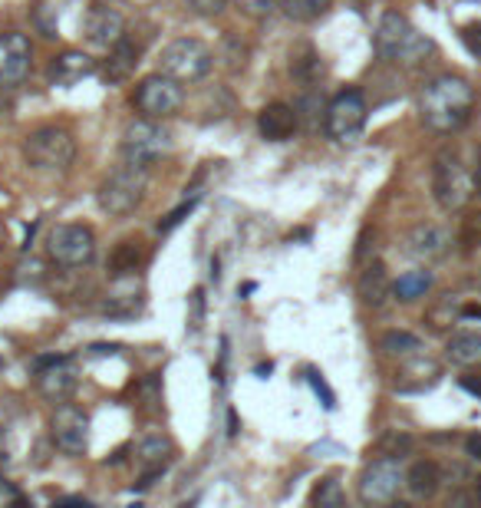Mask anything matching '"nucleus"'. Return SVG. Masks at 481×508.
Here are the masks:
<instances>
[{
  "label": "nucleus",
  "mask_w": 481,
  "mask_h": 508,
  "mask_svg": "<svg viewBox=\"0 0 481 508\" xmlns=\"http://www.w3.org/2000/svg\"><path fill=\"white\" fill-rule=\"evenodd\" d=\"M195 205H198V195H195V199H189V202H181V205L175 208V212H169V215H165L162 222H159V232L169 234L172 228H179V224L185 222V218H189L191 212H195Z\"/></svg>",
  "instance_id": "33"
},
{
  "label": "nucleus",
  "mask_w": 481,
  "mask_h": 508,
  "mask_svg": "<svg viewBox=\"0 0 481 508\" xmlns=\"http://www.w3.org/2000/svg\"><path fill=\"white\" fill-rule=\"evenodd\" d=\"M24 159L40 172H63L77 159V142L63 126H36L24 136Z\"/></svg>",
  "instance_id": "3"
},
{
  "label": "nucleus",
  "mask_w": 481,
  "mask_h": 508,
  "mask_svg": "<svg viewBox=\"0 0 481 508\" xmlns=\"http://www.w3.org/2000/svg\"><path fill=\"white\" fill-rule=\"evenodd\" d=\"M142 199H146V169H138V165H129V162L122 165V169H116L99 185V192H96L99 208L112 218L132 215L142 205Z\"/></svg>",
  "instance_id": "5"
},
{
  "label": "nucleus",
  "mask_w": 481,
  "mask_h": 508,
  "mask_svg": "<svg viewBox=\"0 0 481 508\" xmlns=\"http://www.w3.org/2000/svg\"><path fill=\"white\" fill-rule=\"evenodd\" d=\"M34 370H36V389L46 399H53V403H63L73 393V387H77V373L69 367V357H60V354L36 357Z\"/></svg>",
  "instance_id": "13"
},
{
  "label": "nucleus",
  "mask_w": 481,
  "mask_h": 508,
  "mask_svg": "<svg viewBox=\"0 0 481 508\" xmlns=\"http://www.w3.org/2000/svg\"><path fill=\"white\" fill-rule=\"evenodd\" d=\"M211 67H215V53L195 36H179L159 53V73L179 79V83H198L211 73Z\"/></svg>",
  "instance_id": "4"
},
{
  "label": "nucleus",
  "mask_w": 481,
  "mask_h": 508,
  "mask_svg": "<svg viewBox=\"0 0 481 508\" xmlns=\"http://www.w3.org/2000/svg\"><path fill=\"white\" fill-rule=\"evenodd\" d=\"M83 34H87V40L93 47L109 50L116 40L126 36V20H122L119 10L109 7V4H93V7L87 10V17H83Z\"/></svg>",
  "instance_id": "14"
},
{
  "label": "nucleus",
  "mask_w": 481,
  "mask_h": 508,
  "mask_svg": "<svg viewBox=\"0 0 481 508\" xmlns=\"http://www.w3.org/2000/svg\"><path fill=\"white\" fill-rule=\"evenodd\" d=\"M0 93H4V79H0Z\"/></svg>",
  "instance_id": "51"
},
{
  "label": "nucleus",
  "mask_w": 481,
  "mask_h": 508,
  "mask_svg": "<svg viewBox=\"0 0 481 508\" xmlns=\"http://www.w3.org/2000/svg\"><path fill=\"white\" fill-rule=\"evenodd\" d=\"M438 377H442V367L435 360H429V357L422 354L405 357V367L399 373V379H395V389L399 393H425V389L435 387Z\"/></svg>",
  "instance_id": "19"
},
{
  "label": "nucleus",
  "mask_w": 481,
  "mask_h": 508,
  "mask_svg": "<svg viewBox=\"0 0 481 508\" xmlns=\"http://www.w3.org/2000/svg\"><path fill=\"white\" fill-rule=\"evenodd\" d=\"M142 310V287L136 285V275L116 277V285L109 287L103 301L106 317H136Z\"/></svg>",
  "instance_id": "18"
},
{
  "label": "nucleus",
  "mask_w": 481,
  "mask_h": 508,
  "mask_svg": "<svg viewBox=\"0 0 481 508\" xmlns=\"http://www.w3.org/2000/svg\"><path fill=\"white\" fill-rule=\"evenodd\" d=\"M360 4H373V0H360Z\"/></svg>",
  "instance_id": "52"
},
{
  "label": "nucleus",
  "mask_w": 481,
  "mask_h": 508,
  "mask_svg": "<svg viewBox=\"0 0 481 508\" xmlns=\"http://www.w3.org/2000/svg\"><path fill=\"white\" fill-rule=\"evenodd\" d=\"M89 354L93 357H112V354H119V344H93L89 347Z\"/></svg>",
  "instance_id": "44"
},
{
  "label": "nucleus",
  "mask_w": 481,
  "mask_h": 508,
  "mask_svg": "<svg viewBox=\"0 0 481 508\" xmlns=\"http://www.w3.org/2000/svg\"><path fill=\"white\" fill-rule=\"evenodd\" d=\"M409 449H413V436H399V432H393V436L383 440V456H405Z\"/></svg>",
  "instance_id": "35"
},
{
  "label": "nucleus",
  "mask_w": 481,
  "mask_h": 508,
  "mask_svg": "<svg viewBox=\"0 0 481 508\" xmlns=\"http://www.w3.org/2000/svg\"><path fill=\"white\" fill-rule=\"evenodd\" d=\"M307 377H310V387H313V393H317V397L323 399V406H327V410H333V406H336V397H333V389L327 387V379H323V373L310 370Z\"/></svg>",
  "instance_id": "36"
},
{
  "label": "nucleus",
  "mask_w": 481,
  "mask_h": 508,
  "mask_svg": "<svg viewBox=\"0 0 481 508\" xmlns=\"http://www.w3.org/2000/svg\"><path fill=\"white\" fill-rule=\"evenodd\" d=\"M389 294H393V281H389L386 264H383V261H370L360 275V301L376 310L386 304Z\"/></svg>",
  "instance_id": "22"
},
{
  "label": "nucleus",
  "mask_w": 481,
  "mask_h": 508,
  "mask_svg": "<svg viewBox=\"0 0 481 508\" xmlns=\"http://www.w3.org/2000/svg\"><path fill=\"white\" fill-rule=\"evenodd\" d=\"M376 53L383 60L395 63V67H419L425 57L432 53V40L425 34H419L413 26V20L399 14V10H386L376 24Z\"/></svg>",
  "instance_id": "2"
},
{
  "label": "nucleus",
  "mask_w": 481,
  "mask_h": 508,
  "mask_svg": "<svg viewBox=\"0 0 481 508\" xmlns=\"http://www.w3.org/2000/svg\"><path fill=\"white\" fill-rule=\"evenodd\" d=\"M146 258V248L138 238H122L109 254V275L112 277H126V275H136V267L142 264Z\"/></svg>",
  "instance_id": "26"
},
{
  "label": "nucleus",
  "mask_w": 481,
  "mask_h": 508,
  "mask_svg": "<svg viewBox=\"0 0 481 508\" xmlns=\"http://www.w3.org/2000/svg\"><path fill=\"white\" fill-rule=\"evenodd\" d=\"M432 287V271L429 267H415V271H405V275H399V281L393 285V294L395 301H419V297H425Z\"/></svg>",
  "instance_id": "27"
},
{
  "label": "nucleus",
  "mask_w": 481,
  "mask_h": 508,
  "mask_svg": "<svg viewBox=\"0 0 481 508\" xmlns=\"http://www.w3.org/2000/svg\"><path fill=\"white\" fill-rule=\"evenodd\" d=\"M169 152H172V132L159 126V119H138L122 132V159L129 165L148 169Z\"/></svg>",
  "instance_id": "7"
},
{
  "label": "nucleus",
  "mask_w": 481,
  "mask_h": 508,
  "mask_svg": "<svg viewBox=\"0 0 481 508\" xmlns=\"http://www.w3.org/2000/svg\"><path fill=\"white\" fill-rule=\"evenodd\" d=\"M136 109L146 116V119H169L181 109L185 103V93H181V83L165 73H152L136 87V96H132Z\"/></svg>",
  "instance_id": "8"
},
{
  "label": "nucleus",
  "mask_w": 481,
  "mask_h": 508,
  "mask_svg": "<svg viewBox=\"0 0 481 508\" xmlns=\"http://www.w3.org/2000/svg\"><path fill=\"white\" fill-rule=\"evenodd\" d=\"M478 242H481V215L465 218V228H462V244H465V251H472Z\"/></svg>",
  "instance_id": "38"
},
{
  "label": "nucleus",
  "mask_w": 481,
  "mask_h": 508,
  "mask_svg": "<svg viewBox=\"0 0 481 508\" xmlns=\"http://www.w3.org/2000/svg\"><path fill=\"white\" fill-rule=\"evenodd\" d=\"M472 106H475L472 83L462 77H452V73L425 83L419 96L422 122H425L429 130L442 132V136L462 130L465 122H468V116H472Z\"/></svg>",
  "instance_id": "1"
},
{
  "label": "nucleus",
  "mask_w": 481,
  "mask_h": 508,
  "mask_svg": "<svg viewBox=\"0 0 481 508\" xmlns=\"http://www.w3.org/2000/svg\"><path fill=\"white\" fill-rule=\"evenodd\" d=\"M89 73H96V60L79 50L60 53V57H53V63H50L53 87H73V83H79V79H87Z\"/></svg>",
  "instance_id": "21"
},
{
  "label": "nucleus",
  "mask_w": 481,
  "mask_h": 508,
  "mask_svg": "<svg viewBox=\"0 0 481 508\" xmlns=\"http://www.w3.org/2000/svg\"><path fill=\"white\" fill-rule=\"evenodd\" d=\"M60 505H89L87 499H79V495H69V499H56Z\"/></svg>",
  "instance_id": "48"
},
{
  "label": "nucleus",
  "mask_w": 481,
  "mask_h": 508,
  "mask_svg": "<svg viewBox=\"0 0 481 508\" xmlns=\"http://www.w3.org/2000/svg\"><path fill=\"white\" fill-rule=\"evenodd\" d=\"M310 502L320 505V508H340L346 502V495H343V489H340L336 479H323L317 489L310 492Z\"/></svg>",
  "instance_id": "31"
},
{
  "label": "nucleus",
  "mask_w": 481,
  "mask_h": 508,
  "mask_svg": "<svg viewBox=\"0 0 481 508\" xmlns=\"http://www.w3.org/2000/svg\"><path fill=\"white\" fill-rule=\"evenodd\" d=\"M445 357L455 363V367H478L481 363V334H475V330H455V334L448 337Z\"/></svg>",
  "instance_id": "23"
},
{
  "label": "nucleus",
  "mask_w": 481,
  "mask_h": 508,
  "mask_svg": "<svg viewBox=\"0 0 481 508\" xmlns=\"http://www.w3.org/2000/svg\"><path fill=\"white\" fill-rule=\"evenodd\" d=\"M465 452H468L475 462H481V432H472V436L465 440Z\"/></svg>",
  "instance_id": "43"
},
{
  "label": "nucleus",
  "mask_w": 481,
  "mask_h": 508,
  "mask_svg": "<svg viewBox=\"0 0 481 508\" xmlns=\"http://www.w3.org/2000/svg\"><path fill=\"white\" fill-rule=\"evenodd\" d=\"M0 244H4V222H0Z\"/></svg>",
  "instance_id": "50"
},
{
  "label": "nucleus",
  "mask_w": 481,
  "mask_h": 508,
  "mask_svg": "<svg viewBox=\"0 0 481 508\" xmlns=\"http://www.w3.org/2000/svg\"><path fill=\"white\" fill-rule=\"evenodd\" d=\"M462 44L468 47V53H472V57H478V60H481V20L462 26Z\"/></svg>",
  "instance_id": "37"
},
{
  "label": "nucleus",
  "mask_w": 481,
  "mask_h": 508,
  "mask_svg": "<svg viewBox=\"0 0 481 508\" xmlns=\"http://www.w3.org/2000/svg\"><path fill=\"white\" fill-rule=\"evenodd\" d=\"M379 350L389 357H399V360H405V357H415L425 350V344H422V337L409 334V330H389V334L379 337Z\"/></svg>",
  "instance_id": "29"
},
{
  "label": "nucleus",
  "mask_w": 481,
  "mask_h": 508,
  "mask_svg": "<svg viewBox=\"0 0 481 508\" xmlns=\"http://www.w3.org/2000/svg\"><path fill=\"white\" fill-rule=\"evenodd\" d=\"M438 485H442V469H438L435 462H429V459L415 462L413 469L405 472V489L413 492L415 499H432L438 492Z\"/></svg>",
  "instance_id": "24"
},
{
  "label": "nucleus",
  "mask_w": 481,
  "mask_h": 508,
  "mask_svg": "<svg viewBox=\"0 0 481 508\" xmlns=\"http://www.w3.org/2000/svg\"><path fill=\"white\" fill-rule=\"evenodd\" d=\"M258 130L267 142H284L297 132V109L287 103H271L261 109L258 116Z\"/></svg>",
  "instance_id": "20"
},
{
  "label": "nucleus",
  "mask_w": 481,
  "mask_h": 508,
  "mask_svg": "<svg viewBox=\"0 0 481 508\" xmlns=\"http://www.w3.org/2000/svg\"><path fill=\"white\" fill-rule=\"evenodd\" d=\"M432 192L442 212H458L472 195V175L465 172L462 159L452 149H442L432 165Z\"/></svg>",
  "instance_id": "6"
},
{
  "label": "nucleus",
  "mask_w": 481,
  "mask_h": 508,
  "mask_svg": "<svg viewBox=\"0 0 481 508\" xmlns=\"http://www.w3.org/2000/svg\"><path fill=\"white\" fill-rule=\"evenodd\" d=\"M330 7H333V0H281L284 17L293 20V24H313V20L323 17Z\"/></svg>",
  "instance_id": "30"
},
{
  "label": "nucleus",
  "mask_w": 481,
  "mask_h": 508,
  "mask_svg": "<svg viewBox=\"0 0 481 508\" xmlns=\"http://www.w3.org/2000/svg\"><path fill=\"white\" fill-rule=\"evenodd\" d=\"M53 446L67 452V456H83L89 449V416L79 406H56V413L50 420Z\"/></svg>",
  "instance_id": "12"
},
{
  "label": "nucleus",
  "mask_w": 481,
  "mask_h": 508,
  "mask_svg": "<svg viewBox=\"0 0 481 508\" xmlns=\"http://www.w3.org/2000/svg\"><path fill=\"white\" fill-rule=\"evenodd\" d=\"M271 370H274L271 363H261V367H258V377H267V373H271Z\"/></svg>",
  "instance_id": "49"
},
{
  "label": "nucleus",
  "mask_w": 481,
  "mask_h": 508,
  "mask_svg": "<svg viewBox=\"0 0 481 508\" xmlns=\"http://www.w3.org/2000/svg\"><path fill=\"white\" fill-rule=\"evenodd\" d=\"M201 310H205V291H195L191 294V317H189V324L191 327H201Z\"/></svg>",
  "instance_id": "41"
},
{
  "label": "nucleus",
  "mask_w": 481,
  "mask_h": 508,
  "mask_svg": "<svg viewBox=\"0 0 481 508\" xmlns=\"http://www.w3.org/2000/svg\"><path fill=\"white\" fill-rule=\"evenodd\" d=\"M34 24L40 26V34L44 36H56V24H60V20H56V7H50L46 0H40L34 7Z\"/></svg>",
  "instance_id": "32"
},
{
  "label": "nucleus",
  "mask_w": 481,
  "mask_h": 508,
  "mask_svg": "<svg viewBox=\"0 0 481 508\" xmlns=\"http://www.w3.org/2000/svg\"><path fill=\"white\" fill-rule=\"evenodd\" d=\"M138 57H142V47H138L136 40H129V36L116 40V44L109 47V53H106L103 69H99V77H103L106 87H119V83H126V79L136 73Z\"/></svg>",
  "instance_id": "17"
},
{
  "label": "nucleus",
  "mask_w": 481,
  "mask_h": 508,
  "mask_svg": "<svg viewBox=\"0 0 481 508\" xmlns=\"http://www.w3.org/2000/svg\"><path fill=\"white\" fill-rule=\"evenodd\" d=\"M366 116H370L366 96L360 89H343L327 106V132L336 142H356L363 126H366Z\"/></svg>",
  "instance_id": "10"
},
{
  "label": "nucleus",
  "mask_w": 481,
  "mask_h": 508,
  "mask_svg": "<svg viewBox=\"0 0 481 508\" xmlns=\"http://www.w3.org/2000/svg\"><path fill=\"white\" fill-rule=\"evenodd\" d=\"M405 485V472L395 456L373 459L360 475V502L363 505H389Z\"/></svg>",
  "instance_id": "9"
},
{
  "label": "nucleus",
  "mask_w": 481,
  "mask_h": 508,
  "mask_svg": "<svg viewBox=\"0 0 481 508\" xmlns=\"http://www.w3.org/2000/svg\"><path fill=\"white\" fill-rule=\"evenodd\" d=\"M46 248H50V258L56 261V264L83 267V264H89L96 254V234H93V228L77 224V222L56 224V228L50 232Z\"/></svg>",
  "instance_id": "11"
},
{
  "label": "nucleus",
  "mask_w": 481,
  "mask_h": 508,
  "mask_svg": "<svg viewBox=\"0 0 481 508\" xmlns=\"http://www.w3.org/2000/svg\"><path fill=\"white\" fill-rule=\"evenodd\" d=\"M291 77L303 87H313L320 77H323V60H320V53L313 50L310 44L293 47L291 53Z\"/></svg>",
  "instance_id": "25"
},
{
  "label": "nucleus",
  "mask_w": 481,
  "mask_h": 508,
  "mask_svg": "<svg viewBox=\"0 0 481 508\" xmlns=\"http://www.w3.org/2000/svg\"><path fill=\"white\" fill-rule=\"evenodd\" d=\"M138 393L146 397V406H155L159 403V397H162V389H159V377H148L142 387H138Z\"/></svg>",
  "instance_id": "40"
},
{
  "label": "nucleus",
  "mask_w": 481,
  "mask_h": 508,
  "mask_svg": "<svg viewBox=\"0 0 481 508\" xmlns=\"http://www.w3.org/2000/svg\"><path fill=\"white\" fill-rule=\"evenodd\" d=\"M472 181H475V189H478V195H481V149H478V159H475V175H472Z\"/></svg>",
  "instance_id": "47"
},
{
  "label": "nucleus",
  "mask_w": 481,
  "mask_h": 508,
  "mask_svg": "<svg viewBox=\"0 0 481 508\" xmlns=\"http://www.w3.org/2000/svg\"><path fill=\"white\" fill-rule=\"evenodd\" d=\"M370 242H373V228H363L360 242H356V261H366V254H370Z\"/></svg>",
  "instance_id": "42"
},
{
  "label": "nucleus",
  "mask_w": 481,
  "mask_h": 508,
  "mask_svg": "<svg viewBox=\"0 0 481 508\" xmlns=\"http://www.w3.org/2000/svg\"><path fill=\"white\" fill-rule=\"evenodd\" d=\"M462 317L481 320V304H468V307H462Z\"/></svg>",
  "instance_id": "46"
},
{
  "label": "nucleus",
  "mask_w": 481,
  "mask_h": 508,
  "mask_svg": "<svg viewBox=\"0 0 481 508\" xmlns=\"http://www.w3.org/2000/svg\"><path fill=\"white\" fill-rule=\"evenodd\" d=\"M238 7L248 14V17H267L271 10L281 7V0H238Z\"/></svg>",
  "instance_id": "34"
},
{
  "label": "nucleus",
  "mask_w": 481,
  "mask_h": 508,
  "mask_svg": "<svg viewBox=\"0 0 481 508\" xmlns=\"http://www.w3.org/2000/svg\"><path fill=\"white\" fill-rule=\"evenodd\" d=\"M462 389H468L472 397H481V377H462Z\"/></svg>",
  "instance_id": "45"
},
{
  "label": "nucleus",
  "mask_w": 481,
  "mask_h": 508,
  "mask_svg": "<svg viewBox=\"0 0 481 508\" xmlns=\"http://www.w3.org/2000/svg\"><path fill=\"white\" fill-rule=\"evenodd\" d=\"M195 14H201V17H218L224 7H228V0H185Z\"/></svg>",
  "instance_id": "39"
},
{
  "label": "nucleus",
  "mask_w": 481,
  "mask_h": 508,
  "mask_svg": "<svg viewBox=\"0 0 481 508\" xmlns=\"http://www.w3.org/2000/svg\"><path fill=\"white\" fill-rule=\"evenodd\" d=\"M448 248H452V232L442 228V224H432V222L415 224L413 232H409V238H405V251L419 261L445 258Z\"/></svg>",
  "instance_id": "16"
},
{
  "label": "nucleus",
  "mask_w": 481,
  "mask_h": 508,
  "mask_svg": "<svg viewBox=\"0 0 481 508\" xmlns=\"http://www.w3.org/2000/svg\"><path fill=\"white\" fill-rule=\"evenodd\" d=\"M478 294H481V277H478Z\"/></svg>",
  "instance_id": "53"
},
{
  "label": "nucleus",
  "mask_w": 481,
  "mask_h": 508,
  "mask_svg": "<svg viewBox=\"0 0 481 508\" xmlns=\"http://www.w3.org/2000/svg\"><path fill=\"white\" fill-rule=\"evenodd\" d=\"M138 462L146 465V469H162L165 472V465H169V459L175 456V446H172V440L169 436H146V440L138 442Z\"/></svg>",
  "instance_id": "28"
},
{
  "label": "nucleus",
  "mask_w": 481,
  "mask_h": 508,
  "mask_svg": "<svg viewBox=\"0 0 481 508\" xmlns=\"http://www.w3.org/2000/svg\"><path fill=\"white\" fill-rule=\"evenodd\" d=\"M34 47L26 34H4L0 36V79L4 83H20L30 73Z\"/></svg>",
  "instance_id": "15"
}]
</instances>
